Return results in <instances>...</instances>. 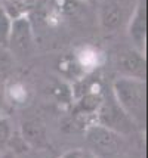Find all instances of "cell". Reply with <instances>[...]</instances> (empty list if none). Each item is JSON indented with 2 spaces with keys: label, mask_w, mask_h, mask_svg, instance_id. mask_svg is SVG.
<instances>
[{
  "label": "cell",
  "mask_w": 148,
  "mask_h": 158,
  "mask_svg": "<svg viewBox=\"0 0 148 158\" xmlns=\"http://www.w3.org/2000/svg\"><path fill=\"white\" fill-rule=\"evenodd\" d=\"M11 24H12L11 15L7 14L6 9L0 3V48L6 49L7 37H9V31H11Z\"/></svg>",
  "instance_id": "11"
},
{
  "label": "cell",
  "mask_w": 148,
  "mask_h": 158,
  "mask_svg": "<svg viewBox=\"0 0 148 158\" xmlns=\"http://www.w3.org/2000/svg\"><path fill=\"white\" fill-rule=\"evenodd\" d=\"M5 103H6V99H5V90L0 87V112H2V108H3Z\"/></svg>",
  "instance_id": "16"
},
{
  "label": "cell",
  "mask_w": 148,
  "mask_h": 158,
  "mask_svg": "<svg viewBox=\"0 0 148 158\" xmlns=\"http://www.w3.org/2000/svg\"><path fill=\"white\" fill-rule=\"evenodd\" d=\"M12 136V129H11V124L7 121V118H5L0 112V145L6 143L7 140Z\"/></svg>",
  "instance_id": "15"
},
{
  "label": "cell",
  "mask_w": 148,
  "mask_h": 158,
  "mask_svg": "<svg viewBox=\"0 0 148 158\" xmlns=\"http://www.w3.org/2000/svg\"><path fill=\"white\" fill-rule=\"evenodd\" d=\"M33 28L27 15L12 18L6 49L16 58H25L33 50Z\"/></svg>",
  "instance_id": "3"
},
{
  "label": "cell",
  "mask_w": 148,
  "mask_h": 158,
  "mask_svg": "<svg viewBox=\"0 0 148 158\" xmlns=\"http://www.w3.org/2000/svg\"><path fill=\"white\" fill-rule=\"evenodd\" d=\"M61 158H98L91 149H83V148H74L70 151L64 152Z\"/></svg>",
  "instance_id": "14"
},
{
  "label": "cell",
  "mask_w": 148,
  "mask_h": 158,
  "mask_svg": "<svg viewBox=\"0 0 148 158\" xmlns=\"http://www.w3.org/2000/svg\"><path fill=\"white\" fill-rule=\"evenodd\" d=\"M76 61L82 69L92 71V69L98 68L99 64L102 62V53L92 46H83L77 50Z\"/></svg>",
  "instance_id": "9"
},
{
  "label": "cell",
  "mask_w": 148,
  "mask_h": 158,
  "mask_svg": "<svg viewBox=\"0 0 148 158\" xmlns=\"http://www.w3.org/2000/svg\"><path fill=\"white\" fill-rule=\"evenodd\" d=\"M145 35H147V22H145V9L144 5L136 7L132 19L129 22V37L133 43L135 50L145 53Z\"/></svg>",
  "instance_id": "6"
},
{
  "label": "cell",
  "mask_w": 148,
  "mask_h": 158,
  "mask_svg": "<svg viewBox=\"0 0 148 158\" xmlns=\"http://www.w3.org/2000/svg\"><path fill=\"white\" fill-rule=\"evenodd\" d=\"M117 69L121 77L145 80V53H141L138 50H127L119 55Z\"/></svg>",
  "instance_id": "5"
},
{
  "label": "cell",
  "mask_w": 148,
  "mask_h": 158,
  "mask_svg": "<svg viewBox=\"0 0 148 158\" xmlns=\"http://www.w3.org/2000/svg\"><path fill=\"white\" fill-rule=\"evenodd\" d=\"M113 98L136 126L145 121V80L120 77L113 83Z\"/></svg>",
  "instance_id": "1"
},
{
  "label": "cell",
  "mask_w": 148,
  "mask_h": 158,
  "mask_svg": "<svg viewBox=\"0 0 148 158\" xmlns=\"http://www.w3.org/2000/svg\"><path fill=\"white\" fill-rule=\"evenodd\" d=\"M82 2H85V3H86V2H89V0H82Z\"/></svg>",
  "instance_id": "17"
},
{
  "label": "cell",
  "mask_w": 148,
  "mask_h": 158,
  "mask_svg": "<svg viewBox=\"0 0 148 158\" xmlns=\"http://www.w3.org/2000/svg\"><path fill=\"white\" fill-rule=\"evenodd\" d=\"M99 22L105 31H116L123 24V9L117 2L107 0L99 9Z\"/></svg>",
  "instance_id": "7"
},
{
  "label": "cell",
  "mask_w": 148,
  "mask_h": 158,
  "mask_svg": "<svg viewBox=\"0 0 148 158\" xmlns=\"http://www.w3.org/2000/svg\"><path fill=\"white\" fill-rule=\"evenodd\" d=\"M5 99L6 102L15 103V105H22L30 99V92L27 89V86L21 81L16 83H9L6 87H5Z\"/></svg>",
  "instance_id": "10"
},
{
  "label": "cell",
  "mask_w": 148,
  "mask_h": 158,
  "mask_svg": "<svg viewBox=\"0 0 148 158\" xmlns=\"http://www.w3.org/2000/svg\"><path fill=\"white\" fill-rule=\"evenodd\" d=\"M21 136H22V140L27 145L43 146L46 143V129H44V124L40 120H37V118H31V120L22 121Z\"/></svg>",
  "instance_id": "8"
},
{
  "label": "cell",
  "mask_w": 148,
  "mask_h": 158,
  "mask_svg": "<svg viewBox=\"0 0 148 158\" xmlns=\"http://www.w3.org/2000/svg\"><path fill=\"white\" fill-rule=\"evenodd\" d=\"M91 151L101 157H113L121 148V135L101 124H91L86 131Z\"/></svg>",
  "instance_id": "4"
},
{
  "label": "cell",
  "mask_w": 148,
  "mask_h": 158,
  "mask_svg": "<svg viewBox=\"0 0 148 158\" xmlns=\"http://www.w3.org/2000/svg\"><path fill=\"white\" fill-rule=\"evenodd\" d=\"M14 56L9 53V50L5 48H0V77H6L7 73L12 69Z\"/></svg>",
  "instance_id": "13"
},
{
  "label": "cell",
  "mask_w": 148,
  "mask_h": 158,
  "mask_svg": "<svg viewBox=\"0 0 148 158\" xmlns=\"http://www.w3.org/2000/svg\"><path fill=\"white\" fill-rule=\"evenodd\" d=\"M96 115H98V124L117 131L119 135L130 133L136 127V124L119 106V103L116 102L111 93L102 96V101L96 111Z\"/></svg>",
  "instance_id": "2"
},
{
  "label": "cell",
  "mask_w": 148,
  "mask_h": 158,
  "mask_svg": "<svg viewBox=\"0 0 148 158\" xmlns=\"http://www.w3.org/2000/svg\"><path fill=\"white\" fill-rule=\"evenodd\" d=\"M85 2L82 0H58V10L64 14L65 16H74L80 12V6L83 5Z\"/></svg>",
  "instance_id": "12"
}]
</instances>
